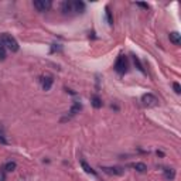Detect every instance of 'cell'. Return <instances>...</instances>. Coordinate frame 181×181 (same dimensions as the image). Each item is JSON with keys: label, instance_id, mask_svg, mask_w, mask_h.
Returning <instances> with one entry per match:
<instances>
[{"label": "cell", "instance_id": "cell-1", "mask_svg": "<svg viewBox=\"0 0 181 181\" xmlns=\"http://www.w3.org/2000/svg\"><path fill=\"white\" fill-rule=\"evenodd\" d=\"M0 43L4 45V47L10 50L11 53H17L18 51V43H17V40L13 37V35H10L7 33H4V34H1V37H0Z\"/></svg>", "mask_w": 181, "mask_h": 181}, {"label": "cell", "instance_id": "cell-2", "mask_svg": "<svg viewBox=\"0 0 181 181\" xmlns=\"http://www.w3.org/2000/svg\"><path fill=\"white\" fill-rule=\"evenodd\" d=\"M127 68H129V64H127V57L126 55H119L116 62H115V71L118 72L119 75H123L127 72Z\"/></svg>", "mask_w": 181, "mask_h": 181}, {"label": "cell", "instance_id": "cell-3", "mask_svg": "<svg viewBox=\"0 0 181 181\" xmlns=\"http://www.w3.org/2000/svg\"><path fill=\"white\" fill-rule=\"evenodd\" d=\"M142 102H143V105H144V106L151 108V106H156V105H157L158 99L153 94H144L142 96Z\"/></svg>", "mask_w": 181, "mask_h": 181}, {"label": "cell", "instance_id": "cell-4", "mask_svg": "<svg viewBox=\"0 0 181 181\" xmlns=\"http://www.w3.org/2000/svg\"><path fill=\"white\" fill-rule=\"evenodd\" d=\"M51 0H35L34 1V7L37 9V11H47L51 9Z\"/></svg>", "mask_w": 181, "mask_h": 181}, {"label": "cell", "instance_id": "cell-5", "mask_svg": "<svg viewBox=\"0 0 181 181\" xmlns=\"http://www.w3.org/2000/svg\"><path fill=\"white\" fill-rule=\"evenodd\" d=\"M102 170L103 173L109 174V175H122L125 173V168L118 167V165H115V167H102Z\"/></svg>", "mask_w": 181, "mask_h": 181}, {"label": "cell", "instance_id": "cell-6", "mask_svg": "<svg viewBox=\"0 0 181 181\" xmlns=\"http://www.w3.org/2000/svg\"><path fill=\"white\" fill-rule=\"evenodd\" d=\"M53 84H54V78L51 75H47V77L41 78V87H43L44 91H50L51 87H53Z\"/></svg>", "mask_w": 181, "mask_h": 181}, {"label": "cell", "instance_id": "cell-7", "mask_svg": "<svg viewBox=\"0 0 181 181\" xmlns=\"http://www.w3.org/2000/svg\"><path fill=\"white\" fill-rule=\"evenodd\" d=\"M72 9H74V13H84L85 11V3L81 1V0H74L72 1Z\"/></svg>", "mask_w": 181, "mask_h": 181}, {"label": "cell", "instance_id": "cell-8", "mask_svg": "<svg viewBox=\"0 0 181 181\" xmlns=\"http://www.w3.org/2000/svg\"><path fill=\"white\" fill-rule=\"evenodd\" d=\"M81 165H82V170L85 171V173H88V174H92V175H98V173L95 171L94 168L91 167V165L88 164L85 160H81Z\"/></svg>", "mask_w": 181, "mask_h": 181}, {"label": "cell", "instance_id": "cell-9", "mask_svg": "<svg viewBox=\"0 0 181 181\" xmlns=\"http://www.w3.org/2000/svg\"><path fill=\"white\" fill-rule=\"evenodd\" d=\"M170 41L173 43L174 45H180V43H181V35H180V34H178L177 31L170 33Z\"/></svg>", "mask_w": 181, "mask_h": 181}, {"label": "cell", "instance_id": "cell-10", "mask_svg": "<svg viewBox=\"0 0 181 181\" xmlns=\"http://www.w3.org/2000/svg\"><path fill=\"white\" fill-rule=\"evenodd\" d=\"M164 178L168 181H173L175 178V170H173V168H164Z\"/></svg>", "mask_w": 181, "mask_h": 181}, {"label": "cell", "instance_id": "cell-11", "mask_svg": "<svg viewBox=\"0 0 181 181\" xmlns=\"http://www.w3.org/2000/svg\"><path fill=\"white\" fill-rule=\"evenodd\" d=\"M91 102H92V106H94L95 109H99V108H102V99H101L98 95H94V96L91 98Z\"/></svg>", "mask_w": 181, "mask_h": 181}, {"label": "cell", "instance_id": "cell-12", "mask_svg": "<svg viewBox=\"0 0 181 181\" xmlns=\"http://www.w3.org/2000/svg\"><path fill=\"white\" fill-rule=\"evenodd\" d=\"M133 168L137 173H146V171H147V165L144 164V163H134Z\"/></svg>", "mask_w": 181, "mask_h": 181}, {"label": "cell", "instance_id": "cell-13", "mask_svg": "<svg viewBox=\"0 0 181 181\" xmlns=\"http://www.w3.org/2000/svg\"><path fill=\"white\" fill-rule=\"evenodd\" d=\"M82 109V105L79 102H75L74 105H72V108H71V110H70V115L71 116H75L77 113H79V110Z\"/></svg>", "mask_w": 181, "mask_h": 181}, {"label": "cell", "instance_id": "cell-14", "mask_svg": "<svg viewBox=\"0 0 181 181\" xmlns=\"http://www.w3.org/2000/svg\"><path fill=\"white\" fill-rule=\"evenodd\" d=\"M133 62H134V65H136V68H137L140 72H143V74L146 72V71H144V68H143L142 61L139 60V57H137V55H133Z\"/></svg>", "mask_w": 181, "mask_h": 181}, {"label": "cell", "instance_id": "cell-15", "mask_svg": "<svg viewBox=\"0 0 181 181\" xmlns=\"http://www.w3.org/2000/svg\"><path fill=\"white\" fill-rule=\"evenodd\" d=\"M3 167H4L6 173H7V171H9V173H11V171H14V170H16L17 164H16V161H9V163H6Z\"/></svg>", "mask_w": 181, "mask_h": 181}, {"label": "cell", "instance_id": "cell-16", "mask_svg": "<svg viewBox=\"0 0 181 181\" xmlns=\"http://www.w3.org/2000/svg\"><path fill=\"white\" fill-rule=\"evenodd\" d=\"M105 16H106V21H108V24L109 26H112L113 24V17H112V13H110V10H109V7H106L105 9Z\"/></svg>", "mask_w": 181, "mask_h": 181}, {"label": "cell", "instance_id": "cell-17", "mask_svg": "<svg viewBox=\"0 0 181 181\" xmlns=\"http://www.w3.org/2000/svg\"><path fill=\"white\" fill-rule=\"evenodd\" d=\"M6 60V47L0 43V61H4Z\"/></svg>", "mask_w": 181, "mask_h": 181}, {"label": "cell", "instance_id": "cell-18", "mask_svg": "<svg viewBox=\"0 0 181 181\" xmlns=\"http://www.w3.org/2000/svg\"><path fill=\"white\" fill-rule=\"evenodd\" d=\"M0 181H6V170H4V167H0Z\"/></svg>", "mask_w": 181, "mask_h": 181}, {"label": "cell", "instance_id": "cell-19", "mask_svg": "<svg viewBox=\"0 0 181 181\" xmlns=\"http://www.w3.org/2000/svg\"><path fill=\"white\" fill-rule=\"evenodd\" d=\"M173 89H174V92H175V94H181V87H180V84H178V82H174V84H173Z\"/></svg>", "mask_w": 181, "mask_h": 181}, {"label": "cell", "instance_id": "cell-20", "mask_svg": "<svg viewBox=\"0 0 181 181\" xmlns=\"http://www.w3.org/2000/svg\"><path fill=\"white\" fill-rule=\"evenodd\" d=\"M0 143H1V144H7V139H6V137H4V133H3V132H1V130H0Z\"/></svg>", "mask_w": 181, "mask_h": 181}, {"label": "cell", "instance_id": "cell-21", "mask_svg": "<svg viewBox=\"0 0 181 181\" xmlns=\"http://www.w3.org/2000/svg\"><path fill=\"white\" fill-rule=\"evenodd\" d=\"M136 4H137L139 7H142V9H146V10L149 9V4H147V3H143V1H137Z\"/></svg>", "mask_w": 181, "mask_h": 181}, {"label": "cell", "instance_id": "cell-22", "mask_svg": "<svg viewBox=\"0 0 181 181\" xmlns=\"http://www.w3.org/2000/svg\"><path fill=\"white\" fill-rule=\"evenodd\" d=\"M157 156H160V157H164V153H163V151H157Z\"/></svg>", "mask_w": 181, "mask_h": 181}]
</instances>
